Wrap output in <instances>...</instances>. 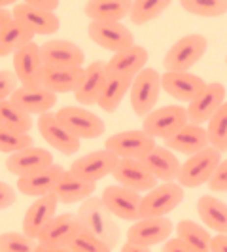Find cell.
Wrapping results in <instances>:
<instances>
[{"instance_id":"836d02e7","label":"cell","mask_w":227,"mask_h":252,"mask_svg":"<svg viewBox=\"0 0 227 252\" xmlns=\"http://www.w3.org/2000/svg\"><path fill=\"white\" fill-rule=\"evenodd\" d=\"M34 32L21 21L12 19L8 25L0 31V57L13 55L17 50H21L25 44L34 40Z\"/></svg>"},{"instance_id":"f6af8a7d","label":"cell","mask_w":227,"mask_h":252,"mask_svg":"<svg viewBox=\"0 0 227 252\" xmlns=\"http://www.w3.org/2000/svg\"><path fill=\"white\" fill-rule=\"evenodd\" d=\"M15 199H17L15 189H13L8 182H2V180H0V211L10 209L13 203H15Z\"/></svg>"},{"instance_id":"ab89813d","label":"cell","mask_w":227,"mask_h":252,"mask_svg":"<svg viewBox=\"0 0 227 252\" xmlns=\"http://www.w3.org/2000/svg\"><path fill=\"white\" fill-rule=\"evenodd\" d=\"M188 13L199 17H222L227 13V0H180Z\"/></svg>"},{"instance_id":"7a4b0ae2","label":"cell","mask_w":227,"mask_h":252,"mask_svg":"<svg viewBox=\"0 0 227 252\" xmlns=\"http://www.w3.org/2000/svg\"><path fill=\"white\" fill-rule=\"evenodd\" d=\"M220 161H222V152L208 144L202 150L189 154L188 159L180 165L176 180L184 188H199L210 180Z\"/></svg>"},{"instance_id":"8fae6325","label":"cell","mask_w":227,"mask_h":252,"mask_svg":"<svg viewBox=\"0 0 227 252\" xmlns=\"http://www.w3.org/2000/svg\"><path fill=\"white\" fill-rule=\"evenodd\" d=\"M153 146H155V139L148 135L144 129L119 131L110 135L104 142V148L112 150L119 158H137V159H142Z\"/></svg>"},{"instance_id":"9a60e30c","label":"cell","mask_w":227,"mask_h":252,"mask_svg":"<svg viewBox=\"0 0 227 252\" xmlns=\"http://www.w3.org/2000/svg\"><path fill=\"white\" fill-rule=\"evenodd\" d=\"M112 175L117 184H123L137 191H148L159 182L146 163L137 158H119Z\"/></svg>"},{"instance_id":"484cf974","label":"cell","mask_w":227,"mask_h":252,"mask_svg":"<svg viewBox=\"0 0 227 252\" xmlns=\"http://www.w3.org/2000/svg\"><path fill=\"white\" fill-rule=\"evenodd\" d=\"M148 59H150V55H148L146 48L133 44L127 50L115 51L110 57V61L106 63V70H108V74L135 78L146 66Z\"/></svg>"},{"instance_id":"6da1fadb","label":"cell","mask_w":227,"mask_h":252,"mask_svg":"<svg viewBox=\"0 0 227 252\" xmlns=\"http://www.w3.org/2000/svg\"><path fill=\"white\" fill-rule=\"evenodd\" d=\"M78 218H80V224L87 227L101 241H104L110 251L117 247L121 229H119V224L115 222L112 211L104 205L102 197L89 195L87 199H84L78 209Z\"/></svg>"},{"instance_id":"d590c367","label":"cell","mask_w":227,"mask_h":252,"mask_svg":"<svg viewBox=\"0 0 227 252\" xmlns=\"http://www.w3.org/2000/svg\"><path fill=\"white\" fill-rule=\"evenodd\" d=\"M0 126L28 133L34 126V122H32V114L23 110L12 99H4V101H0Z\"/></svg>"},{"instance_id":"f1b7e54d","label":"cell","mask_w":227,"mask_h":252,"mask_svg":"<svg viewBox=\"0 0 227 252\" xmlns=\"http://www.w3.org/2000/svg\"><path fill=\"white\" fill-rule=\"evenodd\" d=\"M84 66H51L44 64L42 72V86L59 93H74L84 78Z\"/></svg>"},{"instance_id":"ee69618b","label":"cell","mask_w":227,"mask_h":252,"mask_svg":"<svg viewBox=\"0 0 227 252\" xmlns=\"http://www.w3.org/2000/svg\"><path fill=\"white\" fill-rule=\"evenodd\" d=\"M19 88V80L15 72H10V70H0V101L4 99H10L12 93Z\"/></svg>"},{"instance_id":"44dd1931","label":"cell","mask_w":227,"mask_h":252,"mask_svg":"<svg viewBox=\"0 0 227 252\" xmlns=\"http://www.w3.org/2000/svg\"><path fill=\"white\" fill-rule=\"evenodd\" d=\"M13 19L25 23L34 34H40V36H50V34H55L61 27V21L59 17L55 15V12L51 10H42V8H36V6H30L27 2H21L17 4L12 10Z\"/></svg>"},{"instance_id":"bcb514c9","label":"cell","mask_w":227,"mask_h":252,"mask_svg":"<svg viewBox=\"0 0 227 252\" xmlns=\"http://www.w3.org/2000/svg\"><path fill=\"white\" fill-rule=\"evenodd\" d=\"M163 251L165 252H193L191 247L184 239L180 237H169L167 241H163Z\"/></svg>"},{"instance_id":"f35d334b","label":"cell","mask_w":227,"mask_h":252,"mask_svg":"<svg viewBox=\"0 0 227 252\" xmlns=\"http://www.w3.org/2000/svg\"><path fill=\"white\" fill-rule=\"evenodd\" d=\"M66 251L72 252H110L108 245L101 241L97 235H93L87 227H84L80 224L78 231L74 233V237L70 239Z\"/></svg>"},{"instance_id":"1f68e13d","label":"cell","mask_w":227,"mask_h":252,"mask_svg":"<svg viewBox=\"0 0 227 252\" xmlns=\"http://www.w3.org/2000/svg\"><path fill=\"white\" fill-rule=\"evenodd\" d=\"M197 213L208 229L216 233H227V203L214 195H201L197 201Z\"/></svg>"},{"instance_id":"ba28073f","label":"cell","mask_w":227,"mask_h":252,"mask_svg":"<svg viewBox=\"0 0 227 252\" xmlns=\"http://www.w3.org/2000/svg\"><path fill=\"white\" fill-rule=\"evenodd\" d=\"M87 34L97 46L112 51V53L127 50L135 44L133 32L125 25H121V21L91 19V23L87 27Z\"/></svg>"},{"instance_id":"ac0fdd59","label":"cell","mask_w":227,"mask_h":252,"mask_svg":"<svg viewBox=\"0 0 227 252\" xmlns=\"http://www.w3.org/2000/svg\"><path fill=\"white\" fill-rule=\"evenodd\" d=\"M57 207H59V199L55 197L53 191L36 197V201L27 209L25 216H23V233H27L32 239H38V235L44 231V227L55 218Z\"/></svg>"},{"instance_id":"4316f807","label":"cell","mask_w":227,"mask_h":252,"mask_svg":"<svg viewBox=\"0 0 227 252\" xmlns=\"http://www.w3.org/2000/svg\"><path fill=\"white\" fill-rule=\"evenodd\" d=\"M142 161L153 173V177L161 182L176 180L178 173H180V165H182L176 158V152H172L167 146H157V144L142 158Z\"/></svg>"},{"instance_id":"b9f144b4","label":"cell","mask_w":227,"mask_h":252,"mask_svg":"<svg viewBox=\"0 0 227 252\" xmlns=\"http://www.w3.org/2000/svg\"><path fill=\"white\" fill-rule=\"evenodd\" d=\"M36 243L23 231H8L0 235V252H32Z\"/></svg>"},{"instance_id":"277c9868","label":"cell","mask_w":227,"mask_h":252,"mask_svg":"<svg viewBox=\"0 0 227 252\" xmlns=\"http://www.w3.org/2000/svg\"><path fill=\"white\" fill-rule=\"evenodd\" d=\"M184 195V186L178 180L155 184L140 201V216H167L180 207Z\"/></svg>"},{"instance_id":"d4e9b609","label":"cell","mask_w":227,"mask_h":252,"mask_svg":"<svg viewBox=\"0 0 227 252\" xmlns=\"http://www.w3.org/2000/svg\"><path fill=\"white\" fill-rule=\"evenodd\" d=\"M106 76H108L106 63L93 61L91 64H87L85 70H84V78H82L80 86L74 91L76 101L80 102L82 106H93V104H97L99 95H101L102 91V86L106 82Z\"/></svg>"},{"instance_id":"83f0119b","label":"cell","mask_w":227,"mask_h":252,"mask_svg":"<svg viewBox=\"0 0 227 252\" xmlns=\"http://www.w3.org/2000/svg\"><path fill=\"white\" fill-rule=\"evenodd\" d=\"M63 173L64 169L61 165L51 163L50 167H46L42 171H36V173H30V175L17 178V189L21 193H25V195H30V197L46 195V193L53 191L55 184L59 182Z\"/></svg>"},{"instance_id":"8d00e7d4","label":"cell","mask_w":227,"mask_h":252,"mask_svg":"<svg viewBox=\"0 0 227 252\" xmlns=\"http://www.w3.org/2000/svg\"><path fill=\"white\" fill-rule=\"evenodd\" d=\"M172 0H133L131 6V23L133 25H146L153 19H157L161 13L170 6Z\"/></svg>"},{"instance_id":"60d3db41","label":"cell","mask_w":227,"mask_h":252,"mask_svg":"<svg viewBox=\"0 0 227 252\" xmlns=\"http://www.w3.org/2000/svg\"><path fill=\"white\" fill-rule=\"evenodd\" d=\"M32 144H34V140L28 133L0 126V152L2 154H13V152L23 150V148L32 146Z\"/></svg>"},{"instance_id":"5bb4252c","label":"cell","mask_w":227,"mask_h":252,"mask_svg":"<svg viewBox=\"0 0 227 252\" xmlns=\"http://www.w3.org/2000/svg\"><path fill=\"white\" fill-rule=\"evenodd\" d=\"M38 129L44 140L59 150L64 156H72L80 150L82 139H78L74 133H70L66 127L59 122V118L51 112H44L38 116Z\"/></svg>"},{"instance_id":"9c48e42d","label":"cell","mask_w":227,"mask_h":252,"mask_svg":"<svg viewBox=\"0 0 227 252\" xmlns=\"http://www.w3.org/2000/svg\"><path fill=\"white\" fill-rule=\"evenodd\" d=\"M55 116L78 139H97L106 129L101 118L84 106H64Z\"/></svg>"},{"instance_id":"f546056e","label":"cell","mask_w":227,"mask_h":252,"mask_svg":"<svg viewBox=\"0 0 227 252\" xmlns=\"http://www.w3.org/2000/svg\"><path fill=\"white\" fill-rule=\"evenodd\" d=\"M97 191V182H89L84 178L76 177L72 171H64L59 182L55 184L53 193L59 203H82Z\"/></svg>"},{"instance_id":"74e56055","label":"cell","mask_w":227,"mask_h":252,"mask_svg":"<svg viewBox=\"0 0 227 252\" xmlns=\"http://www.w3.org/2000/svg\"><path fill=\"white\" fill-rule=\"evenodd\" d=\"M206 133H208L210 146L218 148L222 154H226L227 152V101L208 120Z\"/></svg>"},{"instance_id":"cb8c5ba5","label":"cell","mask_w":227,"mask_h":252,"mask_svg":"<svg viewBox=\"0 0 227 252\" xmlns=\"http://www.w3.org/2000/svg\"><path fill=\"white\" fill-rule=\"evenodd\" d=\"M44 64L51 66H84L85 55L76 46L74 42L68 40H48L40 46Z\"/></svg>"},{"instance_id":"816d5d0a","label":"cell","mask_w":227,"mask_h":252,"mask_svg":"<svg viewBox=\"0 0 227 252\" xmlns=\"http://www.w3.org/2000/svg\"><path fill=\"white\" fill-rule=\"evenodd\" d=\"M17 0H0V8H6V6H12Z\"/></svg>"},{"instance_id":"7dc6e473","label":"cell","mask_w":227,"mask_h":252,"mask_svg":"<svg viewBox=\"0 0 227 252\" xmlns=\"http://www.w3.org/2000/svg\"><path fill=\"white\" fill-rule=\"evenodd\" d=\"M210 252H227V233H216L210 239Z\"/></svg>"},{"instance_id":"e575fe53","label":"cell","mask_w":227,"mask_h":252,"mask_svg":"<svg viewBox=\"0 0 227 252\" xmlns=\"http://www.w3.org/2000/svg\"><path fill=\"white\" fill-rule=\"evenodd\" d=\"M176 235L184 239L191 247L193 252H210V239L212 235L208 229L193 220H182L176 224Z\"/></svg>"},{"instance_id":"e0dca14e","label":"cell","mask_w":227,"mask_h":252,"mask_svg":"<svg viewBox=\"0 0 227 252\" xmlns=\"http://www.w3.org/2000/svg\"><path fill=\"white\" fill-rule=\"evenodd\" d=\"M226 102V86L220 82H212L206 84L201 93L189 101L188 110V120L193 124H204L212 118V114Z\"/></svg>"},{"instance_id":"5b68a950","label":"cell","mask_w":227,"mask_h":252,"mask_svg":"<svg viewBox=\"0 0 227 252\" xmlns=\"http://www.w3.org/2000/svg\"><path fill=\"white\" fill-rule=\"evenodd\" d=\"M208 40L202 34H188L176 40L163 59L165 70H189L206 53Z\"/></svg>"},{"instance_id":"7bdbcfd3","label":"cell","mask_w":227,"mask_h":252,"mask_svg":"<svg viewBox=\"0 0 227 252\" xmlns=\"http://www.w3.org/2000/svg\"><path fill=\"white\" fill-rule=\"evenodd\" d=\"M210 191H220V193H227V159H222L216 171L212 173L210 180L206 182Z\"/></svg>"},{"instance_id":"30bf717a","label":"cell","mask_w":227,"mask_h":252,"mask_svg":"<svg viewBox=\"0 0 227 252\" xmlns=\"http://www.w3.org/2000/svg\"><path fill=\"white\" fill-rule=\"evenodd\" d=\"M102 201L112 211L115 218L135 222L140 218V191L133 188H127L123 184H112L102 189Z\"/></svg>"},{"instance_id":"7c38bea8","label":"cell","mask_w":227,"mask_h":252,"mask_svg":"<svg viewBox=\"0 0 227 252\" xmlns=\"http://www.w3.org/2000/svg\"><path fill=\"white\" fill-rule=\"evenodd\" d=\"M117 161H119V156L108 148H104V150L89 152L84 158L76 159L68 171H72L76 177L84 178V180L99 182L108 175H112Z\"/></svg>"},{"instance_id":"4dcf8cb0","label":"cell","mask_w":227,"mask_h":252,"mask_svg":"<svg viewBox=\"0 0 227 252\" xmlns=\"http://www.w3.org/2000/svg\"><path fill=\"white\" fill-rule=\"evenodd\" d=\"M133 84V78H127V76H117V74H108L106 76V82L102 86V91L99 95V101L97 104L101 106L104 112L112 114L119 108V104L123 101L129 89Z\"/></svg>"},{"instance_id":"f5cc1de1","label":"cell","mask_w":227,"mask_h":252,"mask_svg":"<svg viewBox=\"0 0 227 252\" xmlns=\"http://www.w3.org/2000/svg\"><path fill=\"white\" fill-rule=\"evenodd\" d=\"M226 63H227V57H226Z\"/></svg>"},{"instance_id":"681fc988","label":"cell","mask_w":227,"mask_h":252,"mask_svg":"<svg viewBox=\"0 0 227 252\" xmlns=\"http://www.w3.org/2000/svg\"><path fill=\"white\" fill-rule=\"evenodd\" d=\"M150 251V247H146V245H140L137 241H129L121 247V252H148Z\"/></svg>"},{"instance_id":"4fadbf2b","label":"cell","mask_w":227,"mask_h":252,"mask_svg":"<svg viewBox=\"0 0 227 252\" xmlns=\"http://www.w3.org/2000/svg\"><path fill=\"white\" fill-rule=\"evenodd\" d=\"M172 229H174V224L167 216H140L129 227L127 239L137 241L140 245H146L151 249L169 239L172 235Z\"/></svg>"},{"instance_id":"d6986e66","label":"cell","mask_w":227,"mask_h":252,"mask_svg":"<svg viewBox=\"0 0 227 252\" xmlns=\"http://www.w3.org/2000/svg\"><path fill=\"white\" fill-rule=\"evenodd\" d=\"M53 163V156L46 148H38V146H27L23 150H17L13 154H8L6 159V169L15 175V177H25L30 173L42 171L46 167Z\"/></svg>"},{"instance_id":"c3c4849f","label":"cell","mask_w":227,"mask_h":252,"mask_svg":"<svg viewBox=\"0 0 227 252\" xmlns=\"http://www.w3.org/2000/svg\"><path fill=\"white\" fill-rule=\"evenodd\" d=\"M30 6H36V8H42V10H51L55 12L57 6H59V0H23Z\"/></svg>"},{"instance_id":"2e32d148","label":"cell","mask_w":227,"mask_h":252,"mask_svg":"<svg viewBox=\"0 0 227 252\" xmlns=\"http://www.w3.org/2000/svg\"><path fill=\"white\" fill-rule=\"evenodd\" d=\"M13 68L21 86H40L44 72V59L36 42H28L13 53Z\"/></svg>"},{"instance_id":"52a82bcc","label":"cell","mask_w":227,"mask_h":252,"mask_svg":"<svg viewBox=\"0 0 227 252\" xmlns=\"http://www.w3.org/2000/svg\"><path fill=\"white\" fill-rule=\"evenodd\" d=\"M78 227H80L78 215H72V213L55 215V218L38 235L36 251H66V247H68L70 239L74 237Z\"/></svg>"},{"instance_id":"ffe728a7","label":"cell","mask_w":227,"mask_h":252,"mask_svg":"<svg viewBox=\"0 0 227 252\" xmlns=\"http://www.w3.org/2000/svg\"><path fill=\"white\" fill-rule=\"evenodd\" d=\"M161 86L176 101L189 102L204 89L206 82L189 70H167L161 74Z\"/></svg>"},{"instance_id":"3957f363","label":"cell","mask_w":227,"mask_h":252,"mask_svg":"<svg viewBox=\"0 0 227 252\" xmlns=\"http://www.w3.org/2000/svg\"><path fill=\"white\" fill-rule=\"evenodd\" d=\"M161 74L150 68V66H144L139 74L133 78V84H131V108L133 112L144 118L148 112L153 110L155 102L159 101V93H161Z\"/></svg>"},{"instance_id":"8992f818","label":"cell","mask_w":227,"mask_h":252,"mask_svg":"<svg viewBox=\"0 0 227 252\" xmlns=\"http://www.w3.org/2000/svg\"><path fill=\"white\" fill-rule=\"evenodd\" d=\"M188 110L180 104H169L161 108H153L142 118V129L153 139H167L182 126H186Z\"/></svg>"},{"instance_id":"d6a6232c","label":"cell","mask_w":227,"mask_h":252,"mask_svg":"<svg viewBox=\"0 0 227 252\" xmlns=\"http://www.w3.org/2000/svg\"><path fill=\"white\" fill-rule=\"evenodd\" d=\"M133 0H87L84 13L89 19L102 21H121L129 15Z\"/></svg>"},{"instance_id":"f907efd6","label":"cell","mask_w":227,"mask_h":252,"mask_svg":"<svg viewBox=\"0 0 227 252\" xmlns=\"http://www.w3.org/2000/svg\"><path fill=\"white\" fill-rule=\"evenodd\" d=\"M13 19L12 12H8V10H4V8H0V31L4 29V25H8L10 21Z\"/></svg>"},{"instance_id":"603a6c76","label":"cell","mask_w":227,"mask_h":252,"mask_svg":"<svg viewBox=\"0 0 227 252\" xmlns=\"http://www.w3.org/2000/svg\"><path fill=\"white\" fill-rule=\"evenodd\" d=\"M13 102H17L23 110L28 114H44L50 112L57 104V93L48 89L46 86H19L10 97Z\"/></svg>"},{"instance_id":"7402d4cb","label":"cell","mask_w":227,"mask_h":252,"mask_svg":"<svg viewBox=\"0 0 227 252\" xmlns=\"http://www.w3.org/2000/svg\"><path fill=\"white\" fill-rule=\"evenodd\" d=\"M163 140L167 148H170L176 154H186V156L195 154V152L202 150L210 144L208 133L202 127V124H193V122H188L186 126H182L170 137H167Z\"/></svg>"}]
</instances>
